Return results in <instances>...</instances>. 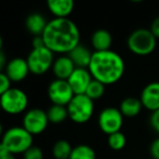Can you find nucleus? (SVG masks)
Returning a JSON list of instances; mask_svg holds the SVG:
<instances>
[{
    "instance_id": "f257e3e1",
    "label": "nucleus",
    "mask_w": 159,
    "mask_h": 159,
    "mask_svg": "<svg viewBox=\"0 0 159 159\" xmlns=\"http://www.w3.org/2000/svg\"><path fill=\"white\" fill-rule=\"evenodd\" d=\"M42 36L47 48L53 53L61 55H68L81 39L79 27L69 18H55L48 21Z\"/></svg>"
},
{
    "instance_id": "f03ea898",
    "label": "nucleus",
    "mask_w": 159,
    "mask_h": 159,
    "mask_svg": "<svg viewBox=\"0 0 159 159\" xmlns=\"http://www.w3.org/2000/svg\"><path fill=\"white\" fill-rule=\"evenodd\" d=\"M89 70L93 79L105 85L115 84L122 79L125 63L121 55L113 50L94 51Z\"/></svg>"
},
{
    "instance_id": "7ed1b4c3",
    "label": "nucleus",
    "mask_w": 159,
    "mask_h": 159,
    "mask_svg": "<svg viewBox=\"0 0 159 159\" xmlns=\"http://www.w3.org/2000/svg\"><path fill=\"white\" fill-rule=\"evenodd\" d=\"M0 146L14 155H23L33 146V135L23 126H12L5 131Z\"/></svg>"
},
{
    "instance_id": "20e7f679",
    "label": "nucleus",
    "mask_w": 159,
    "mask_h": 159,
    "mask_svg": "<svg viewBox=\"0 0 159 159\" xmlns=\"http://www.w3.org/2000/svg\"><path fill=\"white\" fill-rule=\"evenodd\" d=\"M128 48L134 55L147 56L155 50L157 45V38L148 29H137L129 35Z\"/></svg>"
},
{
    "instance_id": "39448f33",
    "label": "nucleus",
    "mask_w": 159,
    "mask_h": 159,
    "mask_svg": "<svg viewBox=\"0 0 159 159\" xmlns=\"http://www.w3.org/2000/svg\"><path fill=\"white\" fill-rule=\"evenodd\" d=\"M66 108H68L69 118L73 122L83 124L86 123L92 118L95 106H94V100H92L85 94H81V95H74Z\"/></svg>"
},
{
    "instance_id": "423d86ee",
    "label": "nucleus",
    "mask_w": 159,
    "mask_h": 159,
    "mask_svg": "<svg viewBox=\"0 0 159 159\" xmlns=\"http://www.w3.org/2000/svg\"><path fill=\"white\" fill-rule=\"evenodd\" d=\"M0 105L5 112L9 115H19L26 110L29 97L23 89L11 87L9 91L0 95Z\"/></svg>"
},
{
    "instance_id": "0eeeda50",
    "label": "nucleus",
    "mask_w": 159,
    "mask_h": 159,
    "mask_svg": "<svg viewBox=\"0 0 159 159\" xmlns=\"http://www.w3.org/2000/svg\"><path fill=\"white\" fill-rule=\"evenodd\" d=\"M26 60L30 72L36 75H40L52 69L56 59L52 51L45 46L40 48H32Z\"/></svg>"
},
{
    "instance_id": "6e6552de",
    "label": "nucleus",
    "mask_w": 159,
    "mask_h": 159,
    "mask_svg": "<svg viewBox=\"0 0 159 159\" xmlns=\"http://www.w3.org/2000/svg\"><path fill=\"white\" fill-rule=\"evenodd\" d=\"M49 123L47 111L40 108H33L24 113L22 119V126L32 135L42 134Z\"/></svg>"
},
{
    "instance_id": "1a4fd4ad",
    "label": "nucleus",
    "mask_w": 159,
    "mask_h": 159,
    "mask_svg": "<svg viewBox=\"0 0 159 159\" xmlns=\"http://www.w3.org/2000/svg\"><path fill=\"white\" fill-rule=\"evenodd\" d=\"M98 125L102 132L108 135L119 132L123 125V115L119 108L107 107L98 116Z\"/></svg>"
},
{
    "instance_id": "9d476101",
    "label": "nucleus",
    "mask_w": 159,
    "mask_h": 159,
    "mask_svg": "<svg viewBox=\"0 0 159 159\" xmlns=\"http://www.w3.org/2000/svg\"><path fill=\"white\" fill-rule=\"evenodd\" d=\"M47 94L52 105H60V106H68L75 95L68 81L59 79L51 81L50 84L48 85Z\"/></svg>"
},
{
    "instance_id": "9b49d317",
    "label": "nucleus",
    "mask_w": 159,
    "mask_h": 159,
    "mask_svg": "<svg viewBox=\"0 0 159 159\" xmlns=\"http://www.w3.org/2000/svg\"><path fill=\"white\" fill-rule=\"evenodd\" d=\"M92 80H93V76L89 69L76 68L66 81L70 84L73 93L75 95H81V94H85Z\"/></svg>"
},
{
    "instance_id": "f8f14e48",
    "label": "nucleus",
    "mask_w": 159,
    "mask_h": 159,
    "mask_svg": "<svg viewBox=\"0 0 159 159\" xmlns=\"http://www.w3.org/2000/svg\"><path fill=\"white\" fill-rule=\"evenodd\" d=\"M2 72L8 75L11 82H21L24 79H26L30 73L27 60L20 57L13 58L7 62V66Z\"/></svg>"
},
{
    "instance_id": "ddd939ff",
    "label": "nucleus",
    "mask_w": 159,
    "mask_h": 159,
    "mask_svg": "<svg viewBox=\"0 0 159 159\" xmlns=\"http://www.w3.org/2000/svg\"><path fill=\"white\" fill-rule=\"evenodd\" d=\"M142 105L147 110L154 111L159 109V82L148 83L143 89L139 96Z\"/></svg>"
},
{
    "instance_id": "4468645a",
    "label": "nucleus",
    "mask_w": 159,
    "mask_h": 159,
    "mask_svg": "<svg viewBox=\"0 0 159 159\" xmlns=\"http://www.w3.org/2000/svg\"><path fill=\"white\" fill-rule=\"evenodd\" d=\"M76 69L75 64L68 55H61L55 60L52 66V72L59 80H68Z\"/></svg>"
},
{
    "instance_id": "2eb2a0df",
    "label": "nucleus",
    "mask_w": 159,
    "mask_h": 159,
    "mask_svg": "<svg viewBox=\"0 0 159 159\" xmlns=\"http://www.w3.org/2000/svg\"><path fill=\"white\" fill-rule=\"evenodd\" d=\"M68 56L71 58L76 68L89 69V63L92 61V57H93V52L86 46L79 44L68 53Z\"/></svg>"
},
{
    "instance_id": "dca6fc26",
    "label": "nucleus",
    "mask_w": 159,
    "mask_h": 159,
    "mask_svg": "<svg viewBox=\"0 0 159 159\" xmlns=\"http://www.w3.org/2000/svg\"><path fill=\"white\" fill-rule=\"evenodd\" d=\"M48 10L56 18H68L74 9L73 0H48Z\"/></svg>"
},
{
    "instance_id": "f3484780",
    "label": "nucleus",
    "mask_w": 159,
    "mask_h": 159,
    "mask_svg": "<svg viewBox=\"0 0 159 159\" xmlns=\"http://www.w3.org/2000/svg\"><path fill=\"white\" fill-rule=\"evenodd\" d=\"M91 43L95 51L110 50L111 44H112V36L107 30L100 29L93 33Z\"/></svg>"
},
{
    "instance_id": "a211bd4d",
    "label": "nucleus",
    "mask_w": 159,
    "mask_h": 159,
    "mask_svg": "<svg viewBox=\"0 0 159 159\" xmlns=\"http://www.w3.org/2000/svg\"><path fill=\"white\" fill-rule=\"evenodd\" d=\"M47 24H48V21L46 20V18L37 12L30 14L25 20V26H26L27 31L33 34L34 36L43 35Z\"/></svg>"
},
{
    "instance_id": "6ab92c4d",
    "label": "nucleus",
    "mask_w": 159,
    "mask_h": 159,
    "mask_svg": "<svg viewBox=\"0 0 159 159\" xmlns=\"http://www.w3.org/2000/svg\"><path fill=\"white\" fill-rule=\"evenodd\" d=\"M142 108H143V105H142L141 99L133 97V96L125 97L124 99H122V102H120L119 106V109L122 115H123V117L128 118L136 117L141 112Z\"/></svg>"
},
{
    "instance_id": "aec40b11",
    "label": "nucleus",
    "mask_w": 159,
    "mask_h": 159,
    "mask_svg": "<svg viewBox=\"0 0 159 159\" xmlns=\"http://www.w3.org/2000/svg\"><path fill=\"white\" fill-rule=\"evenodd\" d=\"M49 122L53 124L62 123L66 118L69 117L68 108L66 106H60V105H52L50 108L47 110Z\"/></svg>"
},
{
    "instance_id": "412c9836",
    "label": "nucleus",
    "mask_w": 159,
    "mask_h": 159,
    "mask_svg": "<svg viewBox=\"0 0 159 159\" xmlns=\"http://www.w3.org/2000/svg\"><path fill=\"white\" fill-rule=\"evenodd\" d=\"M73 147L66 139H59L52 146V156L55 159H69Z\"/></svg>"
},
{
    "instance_id": "4be33fe9",
    "label": "nucleus",
    "mask_w": 159,
    "mask_h": 159,
    "mask_svg": "<svg viewBox=\"0 0 159 159\" xmlns=\"http://www.w3.org/2000/svg\"><path fill=\"white\" fill-rule=\"evenodd\" d=\"M69 159H96V152L86 144H80L73 147Z\"/></svg>"
},
{
    "instance_id": "5701e85b",
    "label": "nucleus",
    "mask_w": 159,
    "mask_h": 159,
    "mask_svg": "<svg viewBox=\"0 0 159 159\" xmlns=\"http://www.w3.org/2000/svg\"><path fill=\"white\" fill-rule=\"evenodd\" d=\"M105 91H106V85L104 83L97 81V80L93 79L92 82L89 83L86 92H85V95L89 96L92 100H96L104 96Z\"/></svg>"
},
{
    "instance_id": "b1692460",
    "label": "nucleus",
    "mask_w": 159,
    "mask_h": 159,
    "mask_svg": "<svg viewBox=\"0 0 159 159\" xmlns=\"http://www.w3.org/2000/svg\"><path fill=\"white\" fill-rule=\"evenodd\" d=\"M126 144V137L121 131L108 135V145L113 150H121Z\"/></svg>"
},
{
    "instance_id": "393cba45",
    "label": "nucleus",
    "mask_w": 159,
    "mask_h": 159,
    "mask_svg": "<svg viewBox=\"0 0 159 159\" xmlns=\"http://www.w3.org/2000/svg\"><path fill=\"white\" fill-rule=\"evenodd\" d=\"M23 159H44V152L40 147L33 145L23 154Z\"/></svg>"
},
{
    "instance_id": "a878e982",
    "label": "nucleus",
    "mask_w": 159,
    "mask_h": 159,
    "mask_svg": "<svg viewBox=\"0 0 159 159\" xmlns=\"http://www.w3.org/2000/svg\"><path fill=\"white\" fill-rule=\"evenodd\" d=\"M11 80L5 72L0 73V95L11 89Z\"/></svg>"
},
{
    "instance_id": "bb28decb",
    "label": "nucleus",
    "mask_w": 159,
    "mask_h": 159,
    "mask_svg": "<svg viewBox=\"0 0 159 159\" xmlns=\"http://www.w3.org/2000/svg\"><path fill=\"white\" fill-rule=\"evenodd\" d=\"M149 122L152 128L159 134V109L150 113Z\"/></svg>"
},
{
    "instance_id": "cd10ccee",
    "label": "nucleus",
    "mask_w": 159,
    "mask_h": 159,
    "mask_svg": "<svg viewBox=\"0 0 159 159\" xmlns=\"http://www.w3.org/2000/svg\"><path fill=\"white\" fill-rule=\"evenodd\" d=\"M150 155L154 159H159V137L155 139L152 141V145H150L149 148Z\"/></svg>"
},
{
    "instance_id": "c85d7f7f",
    "label": "nucleus",
    "mask_w": 159,
    "mask_h": 159,
    "mask_svg": "<svg viewBox=\"0 0 159 159\" xmlns=\"http://www.w3.org/2000/svg\"><path fill=\"white\" fill-rule=\"evenodd\" d=\"M150 31L152 33L155 35L156 38H159V16L154 19V21L152 22V25H150Z\"/></svg>"
},
{
    "instance_id": "c756f323",
    "label": "nucleus",
    "mask_w": 159,
    "mask_h": 159,
    "mask_svg": "<svg viewBox=\"0 0 159 159\" xmlns=\"http://www.w3.org/2000/svg\"><path fill=\"white\" fill-rule=\"evenodd\" d=\"M0 159H16V155L10 152L2 146H0Z\"/></svg>"
},
{
    "instance_id": "7c9ffc66",
    "label": "nucleus",
    "mask_w": 159,
    "mask_h": 159,
    "mask_svg": "<svg viewBox=\"0 0 159 159\" xmlns=\"http://www.w3.org/2000/svg\"><path fill=\"white\" fill-rule=\"evenodd\" d=\"M32 47L33 48H40V47H45V42L43 36H34L33 40H32Z\"/></svg>"
},
{
    "instance_id": "2f4dec72",
    "label": "nucleus",
    "mask_w": 159,
    "mask_h": 159,
    "mask_svg": "<svg viewBox=\"0 0 159 159\" xmlns=\"http://www.w3.org/2000/svg\"><path fill=\"white\" fill-rule=\"evenodd\" d=\"M6 66H7V62H6V58H5V52L3 51H0V68L5 70Z\"/></svg>"
}]
</instances>
